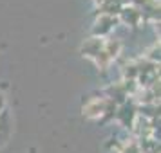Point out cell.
I'll use <instances>...</instances> for the list:
<instances>
[{"instance_id": "cell-1", "label": "cell", "mask_w": 161, "mask_h": 153, "mask_svg": "<svg viewBox=\"0 0 161 153\" xmlns=\"http://www.w3.org/2000/svg\"><path fill=\"white\" fill-rule=\"evenodd\" d=\"M105 112V101L103 99H91V101L83 106V114L87 117H100Z\"/></svg>"}]
</instances>
